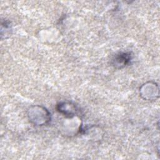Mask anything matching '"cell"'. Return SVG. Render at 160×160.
I'll list each match as a JSON object with an SVG mask.
<instances>
[{
    "instance_id": "6da1fadb",
    "label": "cell",
    "mask_w": 160,
    "mask_h": 160,
    "mask_svg": "<svg viewBox=\"0 0 160 160\" xmlns=\"http://www.w3.org/2000/svg\"><path fill=\"white\" fill-rule=\"evenodd\" d=\"M131 58L130 52H124L118 54L113 59V65L116 67L121 68L126 66Z\"/></svg>"
},
{
    "instance_id": "7a4b0ae2",
    "label": "cell",
    "mask_w": 160,
    "mask_h": 160,
    "mask_svg": "<svg viewBox=\"0 0 160 160\" xmlns=\"http://www.w3.org/2000/svg\"><path fill=\"white\" fill-rule=\"evenodd\" d=\"M59 112L64 113L66 115L68 116H73L76 112V106L74 104H71V103L64 102L62 104H59Z\"/></svg>"
}]
</instances>
